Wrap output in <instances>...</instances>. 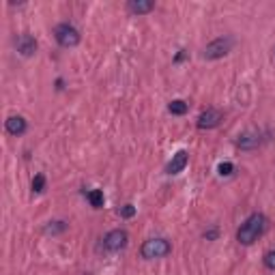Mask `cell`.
<instances>
[{"mask_svg":"<svg viewBox=\"0 0 275 275\" xmlns=\"http://www.w3.org/2000/svg\"><path fill=\"white\" fill-rule=\"evenodd\" d=\"M170 252H172L170 241L168 239H161V237L144 241L142 247H140V254H142L144 260H157V258H166Z\"/></svg>","mask_w":275,"mask_h":275,"instance_id":"cell-2","label":"cell"},{"mask_svg":"<svg viewBox=\"0 0 275 275\" xmlns=\"http://www.w3.org/2000/svg\"><path fill=\"white\" fill-rule=\"evenodd\" d=\"M217 172H219V176H230L232 172H235V166H232L230 161H221L217 166Z\"/></svg>","mask_w":275,"mask_h":275,"instance_id":"cell-16","label":"cell"},{"mask_svg":"<svg viewBox=\"0 0 275 275\" xmlns=\"http://www.w3.org/2000/svg\"><path fill=\"white\" fill-rule=\"evenodd\" d=\"M217 235H219V230H217V226H213L211 230H206L204 232V237L209 239V241H213V239H217Z\"/></svg>","mask_w":275,"mask_h":275,"instance_id":"cell-19","label":"cell"},{"mask_svg":"<svg viewBox=\"0 0 275 275\" xmlns=\"http://www.w3.org/2000/svg\"><path fill=\"white\" fill-rule=\"evenodd\" d=\"M189 163V153L187 151H178L176 155H172V159L168 161L166 166V174H178V172H183Z\"/></svg>","mask_w":275,"mask_h":275,"instance_id":"cell-9","label":"cell"},{"mask_svg":"<svg viewBox=\"0 0 275 275\" xmlns=\"http://www.w3.org/2000/svg\"><path fill=\"white\" fill-rule=\"evenodd\" d=\"M223 120V114L217 108H206L200 116H198V129H215Z\"/></svg>","mask_w":275,"mask_h":275,"instance_id":"cell-6","label":"cell"},{"mask_svg":"<svg viewBox=\"0 0 275 275\" xmlns=\"http://www.w3.org/2000/svg\"><path fill=\"white\" fill-rule=\"evenodd\" d=\"M54 39H56V43L60 48H75L77 43L82 41V34H80V30H77L75 26L63 22V24H58L54 28Z\"/></svg>","mask_w":275,"mask_h":275,"instance_id":"cell-3","label":"cell"},{"mask_svg":"<svg viewBox=\"0 0 275 275\" xmlns=\"http://www.w3.org/2000/svg\"><path fill=\"white\" fill-rule=\"evenodd\" d=\"M5 129H7V133L20 138V135H24L26 131H28V123H26L24 116H9L5 120Z\"/></svg>","mask_w":275,"mask_h":275,"instance_id":"cell-10","label":"cell"},{"mask_svg":"<svg viewBox=\"0 0 275 275\" xmlns=\"http://www.w3.org/2000/svg\"><path fill=\"white\" fill-rule=\"evenodd\" d=\"M232 48H235V39L232 37H228V34L226 37H217L204 48V58H209V60L223 58L226 54H230Z\"/></svg>","mask_w":275,"mask_h":275,"instance_id":"cell-4","label":"cell"},{"mask_svg":"<svg viewBox=\"0 0 275 275\" xmlns=\"http://www.w3.org/2000/svg\"><path fill=\"white\" fill-rule=\"evenodd\" d=\"M15 50L20 52L22 56H32L34 52H37V39L32 37V34L28 32H22V34H17V39H15Z\"/></svg>","mask_w":275,"mask_h":275,"instance_id":"cell-7","label":"cell"},{"mask_svg":"<svg viewBox=\"0 0 275 275\" xmlns=\"http://www.w3.org/2000/svg\"><path fill=\"white\" fill-rule=\"evenodd\" d=\"M127 11L131 15H146V13L155 11V3L153 0H129Z\"/></svg>","mask_w":275,"mask_h":275,"instance_id":"cell-11","label":"cell"},{"mask_svg":"<svg viewBox=\"0 0 275 275\" xmlns=\"http://www.w3.org/2000/svg\"><path fill=\"white\" fill-rule=\"evenodd\" d=\"M127 243H129V235L123 228H114L103 237V247H106L108 252H120V249L127 247Z\"/></svg>","mask_w":275,"mask_h":275,"instance_id":"cell-5","label":"cell"},{"mask_svg":"<svg viewBox=\"0 0 275 275\" xmlns=\"http://www.w3.org/2000/svg\"><path fill=\"white\" fill-rule=\"evenodd\" d=\"M273 56H275V48H273Z\"/></svg>","mask_w":275,"mask_h":275,"instance_id":"cell-20","label":"cell"},{"mask_svg":"<svg viewBox=\"0 0 275 275\" xmlns=\"http://www.w3.org/2000/svg\"><path fill=\"white\" fill-rule=\"evenodd\" d=\"M86 198H88L90 206H95V209H101V206H103V200H106V198H103V192H101V189H90V192L86 194Z\"/></svg>","mask_w":275,"mask_h":275,"instance_id":"cell-13","label":"cell"},{"mask_svg":"<svg viewBox=\"0 0 275 275\" xmlns=\"http://www.w3.org/2000/svg\"><path fill=\"white\" fill-rule=\"evenodd\" d=\"M266 226H269V219H266L262 213H252L237 230V241L241 245H254L256 241L264 235Z\"/></svg>","mask_w":275,"mask_h":275,"instance_id":"cell-1","label":"cell"},{"mask_svg":"<svg viewBox=\"0 0 275 275\" xmlns=\"http://www.w3.org/2000/svg\"><path fill=\"white\" fill-rule=\"evenodd\" d=\"M187 110H189V106H187V101H183V99H174V101L168 103V112H170V114H174V116L187 114Z\"/></svg>","mask_w":275,"mask_h":275,"instance_id":"cell-12","label":"cell"},{"mask_svg":"<svg viewBox=\"0 0 275 275\" xmlns=\"http://www.w3.org/2000/svg\"><path fill=\"white\" fill-rule=\"evenodd\" d=\"M258 146H260V133L256 129H247L237 138V149L241 151H254Z\"/></svg>","mask_w":275,"mask_h":275,"instance_id":"cell-8","label":"cell"},{"mask_svg":"<svg viewBox=\"0 0 275 275\" xmlns=\"http://www.w3.org/2000/svg\"><path fill=\"white\" fill-rule=\"evenodd\" d=\"M65 230H67L65 221H50V226L45 228V232H52V235H56V232H65Z\"/></svg>","mask_w":275,"mask_h":275,"instance_id":"cell-17","label":"cell"},{"mask_svg":"<svg viewBox=\"0 0 275 275\" xmlns=\"http://www.w3.org/2000/svg\"><path fill=\"white\" fill-rule=\"evenodd\" d=\"M118 215H120V217H125V219L133 217V215H135V206H133V204H125V206H120V209H118Z\"/></svg>","mask_w":275,"mask_h":275,"instance_id":"cell-18","label":"cell"},{"mask_svg":"<svg viewBox=\"0 0 275 275\" xmlns=\"http://www.w3.org/2000/svg\"><path fill=\"white\" fill-rule=\"evenodd\" d=\"M43 189H45V176H43V174H34V178H32V192L34 194H41Z\"/></svg>","mask_w":275,"mask_h":275,"instance_id":"cell-14","label":"cell"},{"mask_svg":"<svg viewBox=\"0 0 275 275\" xmlns=\"http://www.w3.org/2000/svg\"><path fill=\"white\" fill-rule=\"evenodd\" d=\"M262 262H264V266H266L269 271H275V249H269V252L264 254Z\"/></svg>","mask_w":275,"mask_h":275,"instance_id":"cell-15","label":"cell"}]
</instances>
